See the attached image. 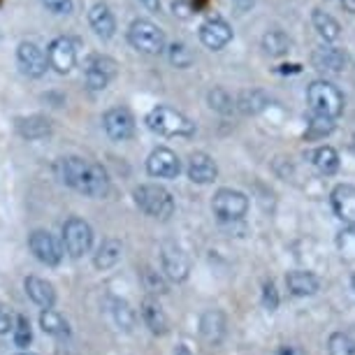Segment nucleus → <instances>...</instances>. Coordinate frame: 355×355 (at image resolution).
Returning a JSON list of instances; mask_svg holds the SVG:
<instances>
[{
    "mask_svg": "<svg viewBox=\"0 0 355 355\" xmlns=\"http://www.w3.org/2000/svg\"><path fill=\"white\" fill-rule=\"evenodd\" d=\"M51 15H58V17H68L75 12V3L72 0H40Z\"/></svg>",
    "mask_w": 355,
    "mask_h": 355,
    "instance_id": "37",
    "label": "nucleus"
},
{
    "mask_svg": "<svg viewBox=\"0 0 355 355\" xmlns=\"http://www.w3.org/2000/svg\"><path fill=\"white\" fill-rule=\"evenodd\" d=\"M225 327H227L225 313L220 309H209L200 318V337L209 346H218L225 339Z\"/></svg>",
    "mask_w": 355,
    "mask_h": 355,
    "instance_id": "19",
    "label": "nucleus"
},
{
    "mask_svg": "<svg viewBox=\"0 0 355 355\" xmlns=\"http://www.w3.org/2000/svg\"><path fill=\"white\" fill-rule=\"evenodd\" d=\"M139 316H142L144 325L149 327V332L156 334V337H163V334L170 332V318H167L163 306L158 304V300H153L151 295L144 297L142 304H139Z\"/></svg>",
    "mask_w": 355,
    "mask_h": 355,
    "instance_id": "18",
    "label": "nucleus"
},
{
    "mask_svg": "<svg viewBox=\"0 0 355 355\" xmlns=\"http://www.w3.org/2000/svg\"><path fill=\"white\" fill-rule=\"evenodd\" d=\"M207 105H209L214 112L223 114V116H232V114L237 112L234 98L223 89V86H214V89L207 93Z\"/></svg>",
    "mask_w": 355,
    "mask_h": 355,
    "instance_id": "30",
    "label": "nucleus"
},
{
    "mask_svg": "<svg viewBox=\"0 0 355 355\" xmlns=\"http://www.w3.org/2000/svg\"><path fill=\"white\" fill-rule=\"evenodd\" d=\"M302 68H300V65H281V75H288V72H300Z\"/></svg>",
    "mask_w": 355,
    "mask_h": 355,
    "instance_id": "44",
    "label": "nucleus"
},
{
    "mask_svg": "<svg viewBox=\"0 0 355 355\" xmlns=\"http://www.w3.org/2000/svg\"><path fill=\"white\" fill-rule=\"evenodd\" d=\"M112 316H114V323L125 332H130L132 327H135V311H132L130 304L123 302V300H116V302L112 304Z\"/></svg>",
    "mask_w": 355,
    "mask_h": 355,
    "instance_id": "34",
    "label": "nucleus"
},
{
    "mask_svg": "<svg viewBox=\"0 0 355 355\" xmlns=\"http://www.w3.org/2000/svg\"><path fill=\"white\" fill-rule=\"evenodd\" d=\"M17 63L21 68L24 75H28L33 79H40L46 75V68H49V61H46V53L40 44L35 42H21L17 49Z\"/></svg>",
    "mask_w": 355,
    "mask_h": 355,
    "instance_id": "12",
    "label": "nucleus"
},
{
    "mask_svg": "<svg viewBox=\"0 0 355 355\" xmlns=\"http://www.w3.org/2000/svg\"><path fill=\"white\" fill-rule=\"evenodd\" d=\"M334 130V119L320 116V114H313L309 119V125H306V137H325Z\"/></svg>",
    "mask_w": 355,
    "mask_h": 355,
    "instance_id": "36",
    "label": "nucleus"
},
{
    "mask_svg": "<svg viewBox=\"0 0 355 355\" xmlns=\"http://www.w3.org/2000/svg\"><path fill=\"white\" fill-rule=\"evenodd\" d=\"M263 306L267 311L279 309V291L274 286V281H265L263 284Z\"/></svg>",
    "mask_w": 355,
    "mask_h": 355,
    "instance_id": "38",
    "label": "nucleus"
},
{
    "mask_svg": "<svg viewBox=\"0 0 355 355\" xmlns=\"http://www.w3.org/2000/svg\"><path fill=\"white\" fill-rule=\"evenodd\" d=\"M196 8L189 3V0H172V15L179 19H191Z\"/></svg>",
    "mask_w": 355,
    "mask_h": 355,
    "instance_id": "40",
    "label": "nucleus"
},
{
    "mask_svg": "<svg viewBox=\"0 0 355 355\" xmlns=\"http://www.w3.org/2000/svg\"><path fill=\"white\" fill-rule=\"evenodd\" d=\"M277 355H306V353H304V348L297 344H284L279 348Z\"/></svg>",
    "mask_w": 355,
    "mask_h": 355,
    "instance_id": "41",
    "label": "nucleus"
},
{
    "mask_svg": "<svg viewBox=\"0 0 355 355\" xmlns=\"http://www.w3.org/2000/svg\"><path fill=\"white\" fill-rule=\"evenodd\" d=\"M40 327H42L49 337H56V339H68L70 337L68 320L53 309H42V313H40Z\"/></svg>",
    "mask_w": 355,
    "mask_h": 355,
    "instance_id": "26",
    "label": "nucleus"
},
{
    "mask_svg": "<svg viewBox=\"0 0 355 355\" xmlns=\"http://www.w3.org/2000/svg\"><path fill=\"white\" fill-rule=\"evenodd\" d=\"M177 355H191V351L186 346H177Z\"/></svg>",
    "mask_w": 355,
    "mask_h": 355,
    "instance_id": "46",
    "label": "nucleus"
},
{
    "mask_svg": "<svg viewBox=\"0 0 355 355\" xmlns=\"http://www.w3.org/2000/svg\"><path fill=\"white\" fill-rule=\"evenodd\" d=\"M46 61H49V68H53L58 75H68L72 68L77 65V49L75 42L70 37H53L49 46H46Z\"/></svg>",
    "mask_w": 355,
    "mask_h": 355,
    "instance_id": "10",
    "label": "nucleus"
},
{
    "mask_svg": "<svg viewBox=\"0 0 355 355\" xmlns=\"http://www.w3.org/2000/svg\"><path fill=\"white\" fill-rule=\"evenodd\" d=\"M311 24H313V28H316V33L325 40V42H334V40H339V35H341L339 21L332 15L323 12V10H313L311 12Z\"/></svg>",
    "mask_w": 355,
    "mask_h": 355,
    "instance_id": "27",
    "label": "nucleus"
},
{
    "mask_svg": "<svg viewBox=\"0 0 355 355\" xmlns=\"http://www.w3.org/2000/svg\"><path fill=\"white\" fill-rule=\"evenodd\" d=\"M341 8L346 12H351V15H355V0H341Z\"/></svg>",
    "mask_w": 355,
    "mask_h": 355,
    "instance_id": "45",
    "label": "nucleus"
},
{
    "mask_svg": "<svg viewBox=\"0 0 355 355\" xmlns=\"http://www.w3.org/2000/svg\"><path fill=\"white\" fill-rule=\"evenodd\" d=\"M63 244L72 258H82L93 246V227L79 216L68 218L63 225Z\"/></svg>",
    "mask_w": 355,
    "mask_h": 355,
    "instance_id": "6",
    "label": "nucleus"
},
{
    "mask_svg": "<svg viewBox=\"0 0 355 355\" xmlns=\"http://www.w3.org/2000/svg\"><path fill=\"white\" fill-rule=\"evenodd\" d=\"M89 24H91L93 33H96L100 40H112L114 35H116V19H114L112 10L107 8L105 3L91 5Z\"/></svg>",
    "mask_w": 355,
    "mask_h": 355,
    "instance_id": "20",
    "label": "nucleus"
},
{
    "mask_svg": "<svg viewBox=\"0 0 355 355\" xmlns=\"http://www.w3.org/2000/svg\"><path fill=\"white\" fill-rule=\"evenodd\" d=\"M353 146H355V135H353Z\"/></svg>",
    "mask_w": 355,
    "mask_h": 355,
    "instance_id": "49",
    "label": "nucleus"
},
{
    "mask_svg": "<svg viewBox=\"0 0 355 355\" xmlns=\"http://www.w3.org/2000/svg\"><path fill=\"white\" fill-rule=\"evenodd\" d=\"M351 286H353V291H355V274H353V277H351Z\"/></svg>",
    "mask_w": 355,
    "mask_h": 355,
    "instance_id": "47",
    "label": "nucleus"
},
{
    "mask_svg": "<svg viewBox=\"0 0 355 355\" xmlns=\"http://www.w3.org/2000/svg\"><path fill=\"white\" fill-rule=\"evenodd\" d=\"M123 256V244L114 237L103 239V244L98 246L96 256H93V265L98 270H112L114 265H119V260Z\"/></svg>",
    "mask_w": 355,
    "mask_h": 355,
    "instance_id": "24",
    "label": "nucleus"
},
{
    "mask_svg": "<svg viewBox=\"0 0 355 355\" xmlns=\"http://www.w3.org/2000/svg\"><path fill=\"white\" fill-rule=\"evenodd\" d=\"M270 105V100L263 91L258 89H251V91H239L237 98H234V107H237V112L246 114V116H256L265 110V107Z\"/></svg>",
    "mask_w": 355,
    "mask_h": 355,
    "instance_id": "25",
    "label": "nucleus"
},
{
    "mask_svg": "<svg viewBox=\"0 0 355 355\" xmlns=\"http://www.w3.org/2000/svg\"><path fill=\"white\" fill-rule=\"evenodd\" d=\"M200 35V42H202L207 49L211 51H220L223 46H227L232 42V28L225 19L220 17H209L207 21H202L198 31Z\"/></svg>",
    "mask_w": 355,
    "mask_h": 355,
    "instance_id": "13",
    "label": "nucleus"
},
{
    "mask_svg": "<svg viewBox=\"0 0 355 355\" xmlns=\"http://www.w3.org/2000/svg\"><path fill=\"white\" fill-rule=\"evenodd\" d=\"M311 63L318 72H325V75H341L348 65V53L339 46L323 44L311 51Z\"/></svg>",
    "mask_w": 355,
    "mask_h": 355,
    "instance_id": "14",
    "label": "nucleus"
},
{
    "mask_svg": "<svg viewBox=\"0 0 355 355\" xmlns=\"http://www.w3.org/2000/svg\"><path fill=\"white\" fill-rule=\"evenodd\" d=\"M186 174L193 184H200V186H207V184H214L218 177V165L209 153L205 151H196L191 153L189 158V165H186Z\"/></svg>",
    "mask_w": 355,
    "mask_h": 355,
    "instance_id": "15",
    "label": "nucleus"
},
{
    "mask_svg": "<svg viewBox=\"0 0 355 355\" xmlns=\"http://www.w3.org/2000/svg\"><path fill=\"white\" fill-rule=\"evenodd\" d=\"M167 58H170V63L179 70H189L193 65V61H196L193 51L184 42H172L170 46H167Z\"/></svg>",
    "mask_w": 355,
    "mask_h": 355,
    "instance_id": "31",
    "label": "nucleus"
},
{
    "mask_svg": "<svg viewBox=\"0 0 355 355\" xmlns=\"http://www.w3.org/2000/svg\"><path fill=\"white\" fill-rule=\"evenodd\" d=\"M135 205L142 209L146 216L156 220H167L174 214V198L172 193L158 184H142L132 191Z\"/></svg>",
    "mask_w": 355,
    "mask_h": 355,
    "instance_id": "3",
    "label": "nucleus"
},
{
    "mask_svg": "<svg viewBox=\"0 0 355 355\" xmlns=\"http://www.w3.org/2000/svg\"><path fill=\"white\" fill-rule=\"evenodd\" d=\"M327 353L330 355H355V339L346 332H332L327 339Z\"/></svg>",
    "mask_w": 355,
    "mask_h": 355,
    "instance_id": "33",
    "label": "nucleus"
},
{
    "mask_svg": "<svg viewBox=\"0 0 355 355\" xmlns=\"http://www.w3.org/2000/svg\"><path fill=\"white\" fill-rule=\"evenodd\" d=\"M24 288H26V295H28L37 306H42V309H53V304H56V291H53V286L46 279L26 277Z\"/></svg>",
    "mask_w": 355,
    "mask_h": 355,
    "instance_id": "23",
    "label": "nucleus"
},
{
    "mask_svg": "<svg viewBox=\"0 0 355 355\" xmlns=\"http://www.w3.org/2000/svg\"><path fill=\"white\" fill-rule=\"evenodd\" d=\"M160 263H163V277L174 281V284H182V281L189 279L191 272V263L186 258V253L177 246H165L163 253H160Z\"/></svg>",
    "mask_w": 355,
    "mask_h": 355,
    "instance_id": "16",
    "label": "nucleus"
},
{
    "mask_svg": "<svg viewBox=\"0 0 355 355\" xmlns=\"http://www.w3.org/2000/svg\"><path fill=\"white\" fill-rule=\"evenodd\" d=\"M263 49L267 56H274V58H281V56H288L293 49V40L286 35L284 31H267L263 35Z\"/></svg>",
    "mask_w": 355,
    "mask_h": 355,
    "instance_id": "28",
    "label": "nucleus"
},
{
    "mask_svg": "<svg viewBox=\"0 0 355 355\" xmlns=\"http://www.w3.org/2000/svg\"><path fill=\"white\" fill-rule=\"evenodd\" d=\"M232 3H234V10H237L239 15H244L246 10L253 8V0H232Z\"/></svg>",
    "mask_w": 355,
    "mask_h": 355,
    "instance_id": "42",
    "label": "nucleus"
},
{
    "mask_svg": "<svg viewBox=\"0 0 355 355\" xmlns=\"http://www.w3.org/2000/svg\"><path fill=\"white\" fill-rule=\"evenodd\" d=\"M306 103H309L313 114L337 119L344 112V93L327 79H316V82L306 86Z\"/></svg>",
    "mask_w": 355,
    "mask_h": 355,
    "instance_id": "4",
    "label": "nucleus"
},
{
    "mask_svg": "<svg viewBox=\"0 0 355 355\" xmlns=\"http://www.w3.org/2000/svg\"><path fill=\"white\" fill-rule=\"evenodd\" d=\"M286 286L295 297H309V295H316L320 288V281L313 272L306 270H293L286 274Z\"/></svg>",
    "mask_w": 355,
    "mask_h": 355,
    "instance_id": "22",
    "label": "nucleus"
},
{
    "mask_svg": "<svg viewBox=\"0 0 355 355\" xmlns=\"http://www.w3.org/2000/svg\"><path fill=\"white\" fill-rule=\"evenodd\" d=\"M332 209L337 214L339 220H344L346 225L355 227V186L353 184H339L332 191Z\"/></svg>",
    "mask_w": 355,
    "mask_h": 355,
    "instance_id": "17",
    "label": "nucleus"
},
{
    "mask_svg": "<svg viewBox=\"0 0 355 355\" xmlns=\"http://www.w3.org/2000/svg\"><path fill=\"white\" fill-rule=\"evenodd\" d=\"M53 130V123L49 116H42V114H33V116H21L17 119V132L21 135L24 139H44L49 137Z\"/></svg>",
    "mask_w": 355,
    "mask_h": 355,
    "instance_id": "21",
    "label": "nucleus"
},
{
    "mask_svg": "<svg viewBox=\"0 0 355 355\" xmlns=\"http://www.w3.org/2000/svg\"><path fill=\"white\" fill-rule=\"evenodd\" d=\"M146 125L156 135L163 137H191L196 135V123L184 112L172 110L167 105H158L146 114Z\"/></svg>",
    "mask_w": 355,
    "mask_h": 355,
    "instance_id": "2",
    "label": "nucleus"
},
{
    "mask_svg": "<svg viewBox=\"0 0 355 355\" xmlns=\"http://www.w3.org/2000/svg\"><path fill=\"white\" fill-rule=\"evenodd\" d=\"M28 249L40 263L46 267H56L63 260V246L49 230H33L28 234Z\"/></svg>",
    "mask_w": 355,
    "mask_h": 355,
    "instance_id": "8",
    "label": "nucleus"
},
{
    "mask_svg": "<svg viewBox=\"0 0 355 355\" xmlns=\"http://www.w3.org/2000/svg\"><path fill=\"white\" fill-rule=\"evenodd\" d=\"M58 170H61L63 182L86 198L98 200L110 193V177H107V172L103 170V165L91 163V160L79 158V156H68V158H61Z\"/></svg>",
    "mask_w": 355,
    "mask_h": 355,
    "instance_id": "1",
    "label": "nucleus"
},
{
    "mask_svg": "<svg viewBox=\"0 0 355 355\" xmlns=\"http://www.w3.org/2000/svg\"><path fill=\"white\" fill-rule=\"evenodd\" d=\"M103 128L114 142H125L135 135V116L125 107H112L103 116Z\"/></svg>",
    "mask_w": 355,
    "mask_h": 355,
    "instance_id": "9",
    "label": "nucleus"
},
{
    "mask_svg": "<svg viewBox=\"0 0 355 355\" xmlns=\"http://www.w3.org/2000/svg\"><path fill=\"white\" fill-rule=\"evenodd\" d=\"M142 284L151 295H165L170 293V284L163 277V272H156L153 267H144L142 270Z\"/></svg>",
    "mask_w": 355,
    "mask_h": 355,
    "instance_id": "32",
    "label": "nucleus"
},
{
    "mask_svg": "<svg viewBox=\"0 0 355 355\" xmlns=\"http://www.w3.org/2000/svg\"><path fill=\"white\" fill-rule=\"evenodd\" d=\"M17 355H35V353H28V351H21V353H17Z\"/></svg>",
    "mask_w": 355,
    "mask_h": 355,
    "instance_id": "48",
    "label": "nucleus"
},
{
    "mask_svg": "<svg viewBox=\"0 0 355 355\" xmlns=\"http://www.w3.org/2000/svg\"><path fill=\"white\" fill-rule=\"evenodd\" d=\"M211 209L220 220H239L249 211V198H246L242 191L220 189L214 193Z\"/></svg>",
    "mask_w": 355,
    "mask_h": 355,
    "instance_id": "7",
    "label": "nucleus"
},
{
    "mask_svg": "<svg viewBox=\"0 0 355 355\" xmlns=\"http://www.w3.org/2000/svg\"><path fill=\"white\" fill-rule=\"evenodd\" d=\"M311 163L320 174L330 177V174H334L339 170V153L334 151L332 146H318V149L313 151V156H311Z\"/></svg>",
    "mask_w": 355,
    "mask_h": 355,
    "instance_id": "29",
    "label": "nucleus"
},
{
    "mask_svg": "<svg viewBox=\"0 0 355 355\" xmlns=\"http://www.w3.org/2000/svg\"><path fill=\"white\" fill-rule=\"evenodd\" d=\"M146 172L153 179H177L182 174V160L167 146H158L146 158Z\"/></svg>",
    "mask_w": 355,
    "mask_h": 355,
    "instance_id": "11",
    "label": "nucleus"
},
{
    "mask_svg": "<svg viewBox=\"0 0 355 355\" xmlns=\"http://www.w3.org/2000/svg\"><path fill=\"white\" fill-rule=\"evenodd\" d=\"M128 42L137 51L149 53V56H158V53H163L167 49L165 33L153 21H149V19H135L128 26Z\"/></svg>",
    "mask_w": 355,
    "mask_h": 355,
    "instance_id": "5",
    "label": "nucleus"
},
{
    "mask_svg": "<svg viewBox=\"0 0 355 355\" xmlns=\"http://www.w3.org/2000/svg\"><path fill=\"white\" fill-rule=\"evenodd\" d=\"M139 3H142L146 10H151V12H160V0H139Z\"/></svg>",
    "mask_w": 355,
    "mask_h": 355,
    "instance_id": "43",
    "label": "nucleus"
},
{
    "mask_svg": "<svg viewBox=\"0 0 355 355\" xmlns=\"http://www.w3.org/2000/svg\"><path fill=\"white\" fill-rule=\"evenodd\" d=\"M15 327V313L10 311V306L0 302V334H8Z\"/></svg>",
    "mask_w": 355,
    "mask_h": 355,
    "instance_id": "39",
    "label": "nucleus"
},
{
    "mask_svg": "<svg viewBox=\"0 0 355 355\" xmlns=\"http://www.w3.org/2000/svg\"><path fill=\"white\" fill-rule=\"evenodd\" d=\"M12 337L19 348H26L33 341V330H31V320L26 316H15V327H12Z\"/></svg>",
    "mask_w": 355,
    "mask_h": 355,
    "instance_id": "35",
    "label": "nucleus"
}]
</instances>
